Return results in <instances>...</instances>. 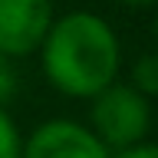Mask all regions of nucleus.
Returning a JSON list of instances; mask_svg holds the SVG:
<instances>
[{
    "instance_id": "nucleus-6",
    "label": "nucleus",
    "mask_w": 158,
    "mask_h": 158,
    "mask_svg": "<svg viewBox=\"0 0 158 158\" xmlns=\"http://www.w3.org/2000/svg\"><path fill=\"white\" fill-rule=\"evenodd\" d=\"M20 148H23V135L13 115L0 106V158H20Z\"/></svg>"
},
{
    "instance_id": "nucleus-2",
    "label": "nucleus",
    "mask_w": 158,
    "mask_h": 158,
    "mask_svg": "<svg viewBox=\"0 0 158 158\" xmlns=\"http://www.w3.org/2000/svg\"><path fill=\"white\" fill-rule=\"evenodd\" d=\"M89 128L99 135V142L115 152V148L135 145L148 138L152 128V99H145L128 82H109L89 99Z\"/></svg>"
},
{
    "instance_id": "nucleus-9",
    "label": "nucleus",
    "mask_w": 158,
    "mask_h": 158,
    "mask_svg": "<svg viewBox=\"0 0 158 158\" xmlns=\"http://www.w3.org/2000/svg\"><path fill=\"white\" fill-rule=\"evenodd\" d=\"M118 7H132V10H138V7H158V0H115Z\"/></svg>"
},
{
    "instance_id": "nucleus-5",
    "label": "nucleus",
    "mask_w": 158,
    "mask_h": 158,
    "mask_svg": "<svg viewBox=\"0 0 158 158\" xmlns=\"http://www.w3.org/2000/svg\"><path fill=\"white\" fill-rule=\"evenodd\" d=\"M128 86H135L145 99H158V49L142 53L128 69Z\"/></svg>"
},
{
    "instance_id": "nucleus-4",
    "label": "nucleus",
    "mask_w": 158,
    "mask_h": 158,
    "mask_svg": "<svg viewBox=\"0 0 158 158\" xmlns=\"http://www.w3.org/2000/svg\"><path fill=\"white\" fill-rule=\"evenodd\" d=\"M53 17V0H0V53L7 59L36 53Z\"/></svg>"
},
{
    "instance_id": "nucleus-1",
    "label": "nucleus",
    "mask_w": 158,
    "mask_h": 158,
    "mask_svg": "<svg viewBox=\"0 0 158 158\" xmlns=\"http://www.w3.org/2000/svg\"><path fill=\"white\" fill-rule=\"evenodd\" d=\"M36 53L46 82L69 99H92L99 89L115 82L122 69L118 33L92 10L53 17Z\"/></svg>"
},
{
    "instance_id": "nucleus-10",
    "label": "nucleus",
    "mask_w": 158,
    "mask_h": 158,
    "mask_svg": "<svg viewBox=\"0 0 158 158\" xmlns=\"http://www.w3.org/2000/svg\"><path fill=\"white\" fill-rule=\"evenodd\" d=\"M152 33H155V49H158V13H155V30Z\"/></svg>"
},
{
    "instance_id": "nucleus-3",
    "label": "nucleus",
    "mask_w": 158,
    "mask_h": 158,
    "mask_svg": "<svg viewBox=\"0 0 158 158\" xmlns=\"http://www.w3.org/2000/svg\"><path fill=\"white\" fill-rule=\"evenodd\" d=\"M99 135L76 118H46L23 138L20 158H109Z\"/></svg>"
},
{
    "instance_id": "nucleus-7",
    "label": "nucleus",
    "mask_w": 158,
    "mask_h": 158,
    "mask_svg": "<svg viewBox=\"0 0 158 158\" xmlns=\"http://www.w3.org/2000/svg\"><path fill=\"white\" fill-rule=\"evenodd\" d=\"M13 92H17V69H13V59L0 53V106L13 99Z\"/></svg>"
},
{
    "instance_id": "nucleus-8",
    "label": "nucleus",
    "mask_w": 158,
    "mask_h": 158,
    "mask_svg": "<svg viewBox=\"0 0 158 158\" xmlns=\"http://www.w3.org/2000/svg\"><path fill=\"white\" fill-rule=\"evenodd\" d=\"M109 158H158V142H135V145H125V148H115Z\"/></svg>"
}]
</instances>
